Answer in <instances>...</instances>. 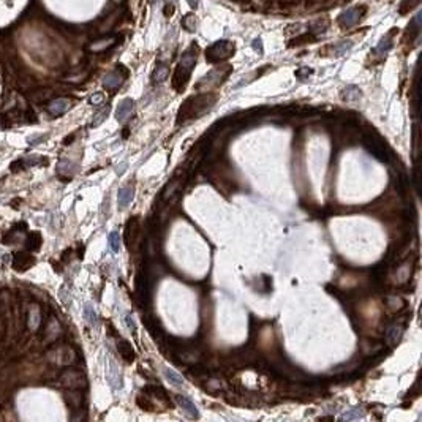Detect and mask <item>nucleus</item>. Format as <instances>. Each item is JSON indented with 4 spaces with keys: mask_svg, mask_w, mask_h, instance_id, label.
Returning a JSON list of instances; mask_svg holds the SVG:
<instances>
[{
    "mask_svg": "<svg viewBox=\"0 0 422 422\" xmlns=\"http://www.w3.org/2000/svg\"><path fill=\"white\" fill-rule=\"evenodd\" d=\"M136 403L144 411H163L171 408L169 394L161 386H147L138 395Z\"/></svg>",
    "mask_w": 422,
    "mask_h": 422,
    "instance_id": "1",
    "label": "nucleus"
},
{
    "mask_svg": "<svg viewBox=\"0 0 422 422\" xmlns=\"http://www.w3.org/2000/svg\"><path fill=\"white\" fill-rule=\"evenodd\" d=\"M351 46H353L351 41H343L342 45H338V46H335V48H334V51H337L335 56H342V54H345L348 49H351Z\"/></svg>",
    "mask_w": 422,
    "mask_h": 422,
    "instance_id": "34",
    "label": "nucleus"
},
{
    "mask_svg": "<svg viewBox=\"0 0 422 422\" xmlns=\"http://www.w3.org/2000/svg\"><path fill=\"white\" fill-rule=\"evenodd\" d=\"M23 169H26L23 158H19V160H16V161H13L12 164H10V171H12V172H19V171H23Z\"/></svg>",
    "mask_w": 422,
    "mask_h": 422,
    "instance_id": "36",
    "label": "nucleus"
},
{
    "mask_svg": "<svg viewBox=\"0 0 422 422\" xmlns=\"http://www.w3.org/2000/svg\"><path fill=\"white\" fill-rule=\"evenodd\" d=\"M199 383L202 384L205 392H209L212 395H217V394H225L226 389H228V384L223 378L220 376H210L205 373L202 378H199Z\"/></svg>",
    "mask_w": 422,
    "mask_h": 422,
    "instance_id": "8",
    "label": "nucleus"
},
{
    "mask_svg": "<svg viewBox=\"0 0 422 422\" xmlns=\"http://www.w3.org/2000/svg\"><path fill=\"white\" fill-rule=\"evenodd\" d=\"M117 351L120 354V357L123 359L125 362H133L135 361V349H133L131 343L127 342V340H123V338H119V342H117Z\"/></svg>",
    "mask_w": 422,
    "mask_h": 422,
    "instance_id": "18",
    "label": "nucleus"
},
{
    "mask_svg": "<svg viewBox=\"0 0 422 422\" xmlns=\"http://www.w3.org/2000/svg\"><path fill=\"white\" fill-rule=\"evenodd\" d=\"M112 43H114V41L112 40H103V41H98V43H95V45H92V49L94 51H103L105 48H108V46H111Z\"/></svg>",
    "mask_w": 422,
    "mask_h": 422,
    "instance_id": "37",
    "label": "nucleus"
},
{
    "mask_svg": "<svg viewBox=\"0 0 422 422\" xmlns=\"http://www.w3.org/2000/svg\"><path fill=\"white\" fill-rule=\"evenodd\" d=\"M23 161H24L26 168H30V166H45V164H48V160H46L45 155H29V157H24Z\"/></svg>",
    "mask_w": 422,
    "mask_h": 422,
    "instance_id": "24",
    "label": "nucleus"
},
{
    "mask_svg": "<svg viewBox=\"0 0 422 422\" xmlns=\"http://www.w3.org/2000/svg\"><path fill=\"white\" fill-rule=\"evenodd\" d=\"M133 108H135V101H133L131 98L122 100L119 103V106H117V111H116V119L119 122H125L131 116Z\"/></svg>",
    "mask_w": 422,
    "mask_h": 422,
    "instance_id": "16",
    "label": "nucleus"
},
{
    "mask_svg": "<svg viewBox=\"0 0 422 422\" xmlns=\"http://www.w3.org/2000/svg\"><path fill=\"white\" fill-rule=\"evenodd\" d=\"M73 139H75V135H71V136H68V138L64 139V144H65V146H70V142L73 141Z\"/></svg>",
    "mask_w": 422,
    "mask_h": 422,
    "instance_id": "39",
    "label": "nucleus"
},
{
    "mask_svg": "<svg viewBox=\"0 0 422 422\" xmlns=\"http://www.w3.org/2000/svg\"><path fill=\"white\" fill-rule=\"evenodd\" d=\"M59 383L65 389H86L87 378L78 368H65L59 376Z\"/></svg>",
    "mask_w": 422,
    "mask_h": 422,
    "instance_id": "5",
    "label": "nucleus"
},
{
    "mask_svg": "<svg viewBox=\"0 0 422 422\" xmlns=\"http://www.w3.org/2000/svg\"><path fill=\"white\" fill-rule=\"evenodd\" d=\"M342 98L345 101H356L361 98V90L354 86H348L342 90Z\"/></svg>",
    "mask_w": 422,
    "mask_h": 422,
    "instance_id": "27",
    "label": "nucleus"
},
{
    "mask_svg": "<svg viewBox=\"0 0 422 422\" xmlns=\"http://www.w3.org/2000/svg\"><path fill=\"white\" fill-rule=\"evenodd\" d=\"M26 230H27V223H26V222H19V223L13 225V228L4 236L2 242H4L5 245L19 242V234H21V233H26Z\"/></svg>",
    "mask_w": 422,
    "mask_h": 422,
    "instance_id": "15",
    "label": "nucleus"
},
{
    "mask_svg": "<svg viewBox=\"0 0 422 422\" xmlns=\"http://www.w3.org/2000/svg\"><path fill=\"white\" fill-rule=\"evenodd\" d=\"M164 376H166L168 381H169L171 384H174L176 387H183V379H182V376L177 375L176 372H174V370L164 368Z\"/></svg>",
    "mask_w": 422,
    "mask_h": 422,
    "instance_id": "28",
    "label": "nucleus"
},
{
    "mask_svg": "<svg viewBox=\"0 0 422 422\" xmlns=\"http://www.w3.org/2000/svg\"><path fill=\"white\" fill-rule=\"evenodd\" d=\"M234 54V45L231 41H217L207 51H205V59L210 64H219L226 59H230Z\"/></svg>",
    "mask_w": 422,
    "mask_h": 422,
    "instance_id": "6",
    "label": "nucleus"
},
{
    "mask_svg": "<svg viewBox=\"0 0 422 422\" xmlns=\"http://www.w3.org/2000/svg\"><path fill=\"white\" fill-rule=\"evenodd\" d=\"M365 413L364 411H359V408H351V409H348L346 413L342 416V419L345 420H351V419H359V417H362Z\"/></svg>",
    "mask_w": 422,
    "mask_h": 422,
    "instance_id": "31",
    "label": "nucleus"
},
{
    "mask_svg": "<svg viewBox=\"0 0 422 422\" xmlns=\"http://www.w3.org/2000/svg\"><path fill=\"white\" fill-rule=\"evenodd\" d=\"M139 238H141V220L136 215V217H131L125 225V244L130 249V252L136 250Z\"/></svg>",
    "mask_w": 422,
    "mask_h": 422,
    "instance_id": "7",
    "label": "nucleus"
},
{
    "mask_svg": "<svg viewBox=\"0 0 422 422\" xmlns=\"http://www.w3.org/2000/svg\"><path fill=\"white\" fill-rule=\"evenodd\" d=\"M89 101H90V105L98 106V105H101L103 101H105V95H103L101 92H97V94H94V95H92V97L89 98Z\"/></svg>",
    "mask_w": 422,
    "mask_h": 422,
    "instance_id": "35",
    "label": "nucleus"
},
{
    "mask_svg": "<svg viewBox=\"0 0 422 422\" xmlns=\"http://www.w3.org/2000/svg\"><path fill=\"white\" fill-rule=\"evenodd\" d=\"M228 73H230V67H223V68H217V70H214V71H210L209 75H205L199 82H198V89L199 87H202L204 84L205 86H219V84H222L223 82V79L228 76Z\"/></svg>",
    "mask_w": 422,
    "mask_h": 422,
    "instance_id": "11",
    "label": "nucleus"
},
{
    "mask_svg": "<svg viewBox=\"0 0 422 422\" xmlns=\"http://www.w3.org/2000/svg\"><path fill=\"white\" fill-rule=\"evenodd\" d=\"M149 2H150V4H157V2H158V0H149Z\"/></svg>",
    "mask_w": 422,
    "mask_h": 422,
    "instance_id": "40",
    "label": "nucleus"
},
{
    "mask_svg": "<svg viewBox=\"0 0 422 422\" xmlns=\"http://www.w3.org/2000/svg\"><path fill=\"white\" fill-rule=\"evenodd\" d=\"M405 301L400 296H387L386 297V307L390 312H400L405 307Z\"/></svg>",
    "mask_w": 422,
    "mask_h": 422,
    "instance_id": "23",
    "label": "nucleus"
},
{
    "mask_svg": "<svg viewBox=\"0 0 422 422\" xmlns=\"http://www.w3.org/2000/svg\"><path fill=\"white\" fill-rule=\"evenodd\" d=\"M176 402L180 405V408L183 409V413L187 414L188 417H193V419L199 417V413H198L196 405H194L188 397H185V395H176Z\"/></svg>",
    "mask_w": 422,
    "mask_h": 422,
    "instance_id": "17",
    "label": "nucleus"
},
{
    "mask_svg": "<svg viewBox=\"0 0 422 422\" xmlns=\"http://www.w3.org/2000/svg\"><path fill=\"white\" fill-rule=\"evenodd\" d=\"M402 334H403V326L400 323H394V324L387 326V329H386V343L390 348L395 346L400 342V338H402Z\"/></svg>",
    "mask_w": 422,
    "mask_h": 422,
    "instance_id": "13",
    "label": "nucleus"
},
{
    "mask_svg": "<svg viewBox=\"0 0 422 422\" xmlns=\"http://www.w3.org/2000/svg\"><path fill=\"white\" fill-rule=\"evenodd\" d=\"M362 142H364L365 149L379 161H390L394 158V153L387 146V142L379 136L373 128L362 131Z\"/></svg>",
    "mask_w": 422,
    "mask_h": 422,
    "instance_id": "3",
    "label": "nucleus"
},
{
    "mask_svg": "<svg viewBox=\"0 0 422 422\" xmlns=\"http://www.w3.org/2000/svg\"><path fill=\"white\" fill-rule=\"evenodd\" d=\"M49 361H53L60 365H68L75 361V353L73 349L68 346H56L54 349H51V353L48 354Z\"/></svg>",
    "mask_w": 422,
    "mask_h": 422,
    "instance_id": "9",
    "label": "nucleus"
},
{
    "mask_svg": "<svg viewBox=\"0 0 422 422\" xmlns=\"http://www.w3.org/2000/svg\"><path fill=\"white\" fill-rule=\"evenodd\" d=\"M390 45H392V41H390L389 37H386L384 40H381V43L378 45V48L375 51H378V53H381V54H386L387 51H389V48H390Z\"/></svg>",
    "mask_w": 422,
    "mask_h": 422,
    "instance_id": "33",
    "label": "nucleus"
},
{
    "mask_svg": "<svg viewBox=\"0 0 422 422\" xmlns=\"http://www.w3.org/2000/svg\"><path fill=\"white\" fill-rule=\"evenodd\" d=\"M125 320H127V326H128V329H130V331H133V332H135V331H136V326H135V321H133V318H131L130 315H127V318H125Z\"/></svg>",
    "mask_w": 422,
    "mask_h": 422,
    "instance_id": "38",
    "label": "nucleus"
},
{
    "mask_svg": "<svg viewBox=\"0 0 422 422\" xmlns=\"http://www.w3.org/2000/svg\"><path fill=\"white\" fill-rule=\"evenodd\" d=\"M65 402L70 408L79 409L82 402H84V397H82V394H81V389H68L65 392Z\"/></svg>",
    "mask_w": 422,
    "mask_h": 422,
    "instance_id": "20",
    "label": "nucleus"
},
{
    "mask_svg": "<svg viewBox=\"0 0 422 422\" xmlns=\"http://www.w3.org/2000/svg\"><path fill=\"white\" fill-rule=\"evenodd\" d=\"M359 18H361V8L354 7V8L346 10L345 13H342L340 18H338V23H340L343 27H353L359 21Z\"/></svg>",
    "mask_w": 422,
    "mask_h": 422,
    "instance_id": "14",
    "label": "nucleus"
},
{
    "mask_svg": "<svg viewBox=\"0 0 422 422\" xmlns=\"http://www.w3.org/2000/svg\"><path fill=\"white\" fill-rule=\"evenodd\" d=\"M168 67L164 65V64H158L155 71H153V75H152V81L155 82V84H161V82L168 78Z\"/></svg>",
    "mask_w": 422,
    "mask_h": 422,
    "instance_id": "26",
    "label": "nucleus"
},
{
    "mask_svg": "<svg viewBox=\"0 0 422 422\" xmlns=\"http://www.w3.org/2000/svg\"><path fill=\"white\" fill-rule=\"evenodd\" d=\"M71 108V101L68 98H56L48 105V112L53 117H59Z\"/></svg>",
    "mask_w": 422,
    "mask_h": 422,
    "instance_id": "12",
    "label": "nucleus"
},
{
    "mask_svg": "<svg viewBox=\"0 0 422 422\" xmlns=\"http://www.w3.org/2000/svg\"><path fill=\"white\" fill-rule=\"evenodd\" d=\"M41 244H43V238L38 231H30L26 239H24V245L27 252H37L41 249Z\"/></svg>",
    "mask_w": 422,
    "mask_h": 422,
    "instance_id": "19",
    "label": "nucleus"
},
{
    "mask_svg": "<svg viewBox=\"0 0 422 422\" xmlns=\"http://www.w3.org/2000/svg\"><path fill=\"white\" fill-rule=\"evenodd\" d=\"M194 64H196V51H194V53L191 49L185 51L176 71H174V76H172V87L177 92H182L183 87L187 86Z\"/></svg>",
    "mask_w": 422,
    "mask_h": 422,
    "instance_id": "4",
    "label": "nucleus"
},
{
    "mask_svg": "<svg viewBox=\"0 0 422 422\" xmlns=\"http://www.w3.org/2000/svg\"><path fill=\"white\" fill-rule=\"evenodd\" d=\"M108 242H109V247H111V250L117 253L120 250V236L117 231H112L109 234V238H108Z\"/></svg>",
    "mask_w": 422,
    "mask_h": 422,
    "instance_id": "29",
    "label": "nucleus"
},
{
    "mask_svg": "<svg viewBox=\"0 0 422 422\" xmlns=\"http://www.w3.org/2000/svg\"><path fill=\"white\" fill-rule=\"evenodd\" d=\"M12 266L16 272H26L32 266H35V258H34V255H30L29 252H16L13 255Z\"/></svg>",
    "mask_w": 422,
    "mask_h": 422,
    "instance_id": "10",
    "label": "nucleus"
},
{
    "mask_svg": "<svg viewBox=\"0 0 422 422\" xmlns=\"http://www.w3.org/2000/svg\"><path fill=\"white\" fill-rule=\"evenodd\" d=\"M84 318H86V321L89 324H97V313L94 312V308H92L90 305H86L84 307Z\"/></svg>",
    "mask_w": 422,
    "mask_h": 422,
    "instance_id": "30",
    "label": "nucleus"
},
{
    "mask_svg": "<svg viewBox=\"0 0 422 422\" xmlns=\"http://www.w3.org/2000/svg\"><path fill=\"white\" fill-rule=\"evenodd\" d=\"M133 196H135V188H133V185H127V187H122V188L119 190V196H117L119 209H125L127 205L131 202Z\"/></svg>",
    "mask_w": 422,
    "mask_h": 422,
    "instance_id": "21",
    "label": "nucleus"
},
{
    "mask_svg": "<svg viewBox=\"0 0 422 422\" xmlns=\"http://www.w3.org/2000/svg\"><path fill=\"white\" fill-rule=\"evenodd\" d=\"M214 103H215V97H212L209 94H201L196 97L187 98L182 105V108L179 109L177 123L180 125V123H185V122L202 116L205 111H209L214 106Z\"/></svg>",
    "mask_w": 422,
    "mask_h": 422,
    "instance_id": "2",
    "label": "nucleus"
},
{
    "mask_svg": "<svg viewBox=\"0 0 422 422\" xmlns=\"http://www.w3.org/2000/svg\"><path fill=\"white\" fill-rule=\"evenodd\" d=\"M123 78L125 76H122L119 73V68H117L116 71H111V73H108L105 78H103V86H105L106 89L114 90V89L120 87V84L123 82Z\"/></svg>",
    "mask_w": 422,
    "mask_h": 422,
    "instance_id": "22",
    "label": "nucleus"
},
{
    "mask_svg": "<svg viewBox=\"0 0 422 422\" xmlns=\"http://www.w3.org/2000/svg\"><path fill=\"white\" fill-rule=\"evenodd\" d=\"M108 112H109V106H106V108H103V111H100V112H97L95 114V120L92 122V127H97V125H100V123L103 122L106 119V116H108Z\"/></svg>",
    "mask_w": 422,
    "mask_h": 422,
    "instance_id": "32",
    "label": "nucleus"
},
{
    "mask_svg": "<svg viewBox=\"0 0 422 422\" xmlns=\"http://www.w3.org/2000/svg\"><path fill=\"white\" fill-rule=\"evenodd\" d=\"M40 321H41V315H40V310L37 307H32L29 310V329L30 331H37L38 326H40Z\"/></svg>",
    "mask_w": 422,
    "mask_h": 422,
    "instance_id": "25",
    "label": "nucleus"
}]
</instances>
